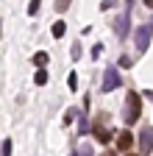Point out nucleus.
I'll return each mask as SVG.
<instances>
[{
  "label": "nucleus",
  "mask_w": 153,
  "mask_h": 156,
  "mask_svg": "<svg viewBox=\"0 0 153 156\" xmlns=\"http://www.w3.org/2000/svg\"><path fill=\"white\" fill-rule=\"evenodd\" d=\"M100 156H117V153H114V151H106V153H100Z\"/></svg>",
  "instance_id": "a211bd4d"
},
{
  "label": "nucleus",
  "mask_w": 153,
  "mask_h": 156,
  "mask_svg": "<svg viewBox=\"0 0 153 156\" xmlns=\"http://www.w3.org/2000/svg\"><path fill=\"white\" fill-rule=\"evenodd\" d=\"M72 0H56V11H67Z\"/></svg>",
  "instance_id": "ddd939ff"
},
{
  "label": "nucleus",
  "mask_w": 153,
  "mask_h": 156,
  "mask_svg": "<svg viewBox=\"0 0 153 156\" xmlns=\"http://www.w3.org/2000/svg\"><path fill=\"white\" fill-rule=\"evenodd\" d=\"M64 31H67V23H61V20H59V23H53V36H56V39H61Z\"/></svg>",
  "instance_id": "1a4fd4ad"
},
{
  "label": "nucleus",
  "mask_w": 153,
  "mask_h": 156,
  "mask_svg": "<svg viewBox=\"0 0 153 156\" xmlns=\"http://www.w3.org/2000/svg\"><path fill=\"white\" fill-rule=\"evenodd\" d=\"M150 34H153V28H150V25H139V28H137V34H134V42H137L139 53H142V50H148V45H150Z\"/></svg>",
  "instance_id": "20e7f679"
},
{
  "label": "nucleus",
  "mask_w": 153,
  "mask_h": 156,
  "mask_svg": "<svg viewBox=\"0 0 153 156\" xmlns=\"http://www.w3.org/2000/svg\"><path fill=\"white\" fill-rule=\"evenodd\" d=\"M67 84H70V89L78 87V78H75V73H70V75H67Z\"/></svg>",
  "instance_id": "2eb2a0df"
},
{
  "label": "nucleus",
  "mask_w": 153,
  "mask_h": 156,
  "mask_svg": "<svg viewBox=\"0 0 153 156\" xmlns=\"http://www.w3.org/2000/svg\"><path fill=\"white\" fill-rule=\"evenodd\" d=\"M114 6H117V0H103L100 3V9H114Z\"/></svg>",
  "instance_id": "dca6fc26"
},
{
  "label": "nucleus",
  "mask_w": 153,
  "mask_h": 156,
  "mask_svg": "<svg viewBox=\"0 0 153 156\" xmlns=\"http://www.w3.org/2000/svg\"><path fill=\"white\" fill-rule=\"evenodd\" d=\"M39 3H42V0H31V3H28V14H31V17L39 14Z\"/></svg>",
  "instance_id": "9b49d317"
},
{
  "label": "nucleus",
  "mask_w": 153,
  "mask_h": 156,
  "mask_svg": "<svg viewBox=\"0 0 153 156\" xmlns=\"http://www.w3.org/2000/svg\"><path fill=\"white\" fill-rule=\"evenodd\" d=\"M145 6H148V9H153V0H145Z\"/></svg>",
  "instance_id": "6ab92c4d"
},
{
  "label": "nucleus",
  "mask_w": 153,
  "mask_h": 156,
  "mask_svg": "<svg viewBox=\"0 0 153 156\" xmlns=\"http://www.w3.org/2000/svg\"><path fill=\"white\" fill-rule=\"evenodd\" d=\"M70 156H78V153H75V151H72V153H70Z\"/></svg>",
  "instance_id": "412c9836"
},
{
  "label": "nucleus",
  "mask_w": 153,
  "mask_h": 156,
  "mask_svg": "<svg viewBox=\"0 0 153 156\" xmlns=\"http://www.w3.org/2000/svg\"><path fill=\"white\" fill-rule=\"evenodd\" d=\"M47 62H50V56H47L45 50H39V53H33V64L39 67V70H45V67H47Z\"/></svg>",
  "instance_id": "6e6552de"
},
{
  "label": "nucleus",
  "mask_w": 153,
  "mask_h": 156,
  "mask_svg": "<svg viewBox=\"0 0 153 156\" xmlns=\"http://www.w3.org/2000/svg\"><path fill=\"white\" fill-rule=\"evenodd\" d=\"M125 156H139V153H125Z\"/></svg>",
  "instance_id": "aec40b11"
},
{
  "label": "nucleus",
  "mask_w": 153,
  "mask_h": 156,
  "mask_svg": "<svg viewBox=\"0 0 153 156\" xmlns=\"http://www.w3.org/2000/svg\"><path fill=\"white\" fill-rule=\"evenodd\" d=\"M70 53H72V62H78V58H81V45H78V42H75Z\"/></svg>",
  "instance_id": "4468645a"
},
{
  "label": "nucleus",
  "mask_w": 153,
  "mask_h": 156,
  "mask_svg": "<svg viewBox=\"0 0 153 156\" xmlns=\"http://www.w3.org/2000/svg\"><path fill=\"white\" fill-rule=\"evenodd\" d=\"M139 112H142V98L139 92H128L125 95V109H123V120L125 126H134L139 120Z\"/></svg>",
  "instance_id": "f257e3e1"
},
{
  "label": "nucleus",
  "mask_w": 153,
  "mask_h": 156,
  "mask_svg": "<svg viewBox=\"0 0 153 156\" xmlns=\"http://www.w3.org/2000/svg\"><path fill=\"white\" fill-rule=\"evenodd\" d=\"M134 145V134L131 131H120L117 134V151H131Z\"/></svg>",
  "instance_id": "0eeeda50"
},
{
  "label": "nucleus",
  "mask_w": 153,
  "mask_h": 156,
  "mask_svg": "<svg viewBox=\"0 0 153 156\" xmlns=\"http://www.w3.org/2000/svg\"><path fill=\"white\" fill-rule=\"evenodd\" d=\"M100 53H103V45H95V48H92V58H98Z\"/></svg>",
  "instance_id": "f3484780"
},
{
  "label": "nucleus",
  "mask_w": 153,
  "mask_h": 156,
  "mask_svg": "<svg viewBox=\"0 0 153 156\" xmlns=\"http://www.w3.org/2000/svg\"><path fill=\"white\" fill-rule=\"evenodd\" d=\"M150 28H153V20H150Z\"/></svg>",
  "instance_id": "4be33fe9"
},
{
  "label": "nucleus",
  "mask_w": 153,
  "mask_h": 156,
  "mask_svg": "<svg viewBox=\"0 0 153 156\" xmlns=\"http://www.w3.org/2000/svg\"><path fill=\"white\" fill-rule=\"evenodd\" d=\"M131 3H134V0H128V3H125V11L117 17V20H114V34H117V39H125L128 36V20H131Z\"/></svg>",
  "instance_id": "f03ea898"
},
{
  "label": "nucleus",
  "mask_w": 153,
  "mask_h": 156,
  "mask_svg": "<svg viewBox=\"0 0 153 156\" xmlns=\"http://www.w3.org/2000/svg\"><path fill=\"white\" fill-rule=\"evenodd\" d=\"M153 151V128H142L139 131V156H148Z\"/></svg>",
  "instance_id": "39448f33"
},
{
  "label": "nucleus",
  "mask_w": 153,
  "mask_h": 156,
  "mask_svg": "<svg viewBox=\"0 0 153 156\" xmlns=\"http://www.w3.org/2000/svg\"><path fill=\"white\" fill-rule=\"evenodd\" d=\"M92 134H95V140H98V142H103V145H106V142L111 140V136H114V134H111V131L103 126V117H100V120L92 126Z\"/></svg>",
  "instance_id": "423d86ee"
},
{
  "label": "nucleus",
  "mask_w": 153,
  "mask_h": 156,
  "mask_svg": "<svg viewBox=\"0 0 153 156\" xmlns=\"http://www.w3.org/2000/svg\"><path fill=\"white\" fill-rule=\"evenodd\" d=\"M33 84H36V87L47 84V70H36V75H33Z\"/></svg>",
  "instance_id": "9d476101"
},
{
  "label": "nucleus",
  "mask_w": 153,
  "mask_h": 156,
  "mask_svg": "<svg viewBox=\"0 0 153 156\" xmlns=\"http://www.w3.org/2000/svg\"><path fill=\"white\" fill-rule=\"evenodd\" d=\"M0 156H11V140H6L0 145Z\"/></svg>",
  "instance_id": "f8f14e48"
},
{
  "label": "nucleus",
  "mask_w": 153,
  "mask_h": 156,
  "mask_svg": "<svg viewBox=\"0 0 153 156\" xmlns=\"http://www.w3.org/2000/svg\"><path fill=\"white\" fill-rule=\"evenodd\" d=\"M120 87V73H117V67H106V75H103V87H100V92H114Z\"/></svg>",
  "instance_id": "7ed1b4c3"
}]
</instances>
